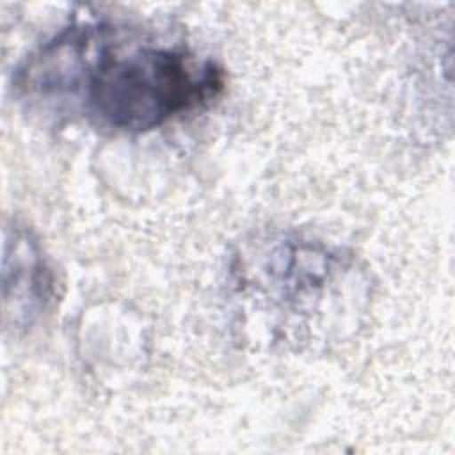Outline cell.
Returning a JSON list of instances; mask_svg holds the SVG:
<instances>
[{
    "label": "cell",
    "instance_id": "cell-1",
    "mask_svg": "<svg viewBox=\"0 0 455 455\" xmlns=\"http://www.w3.org/2000/svg\"><path fill=\"white\" fill-rule=\"evenodd\" d=\"M224 84L215 60L103 21L62 28L16 75L30 105L126 133L155 130L210 105Z\"/></svg>",
    "mask_w": 455,
    "mask_h": 455
},
{
    "label": "cell",
    "instance_id": "cell-2",
    "mask_svg": "<svg viewBox=\"0 0 455 455\" xmlns=\"http://www.w3.org/2000/svg\"><path fill=\"white\" fill-rule=\"evenodd\" d=\"M366 290L352 256L291 233L254 236L229 265L240 325L268 347L300 350L329 341L355 318Z\"/></svg>",
    "mask_w": 455,
    "mask_h": 455
},
{
    "label": "cell",
    "instance_id": "cell-3",
    "mask_svg": "<svg viewBox=\"0 0 455 455\" xmlns=\"http://www.w3.org/2000/svg\"><path fill=\"white\" fill-rule=\"evenodd\" d=\"M55 279L39 243L23 228L5 238L4 320L14 331L28 329L50 307Z\"/></svg>",
    "mask_w": 455,
    "mask_h": 455
}]
</instances>
